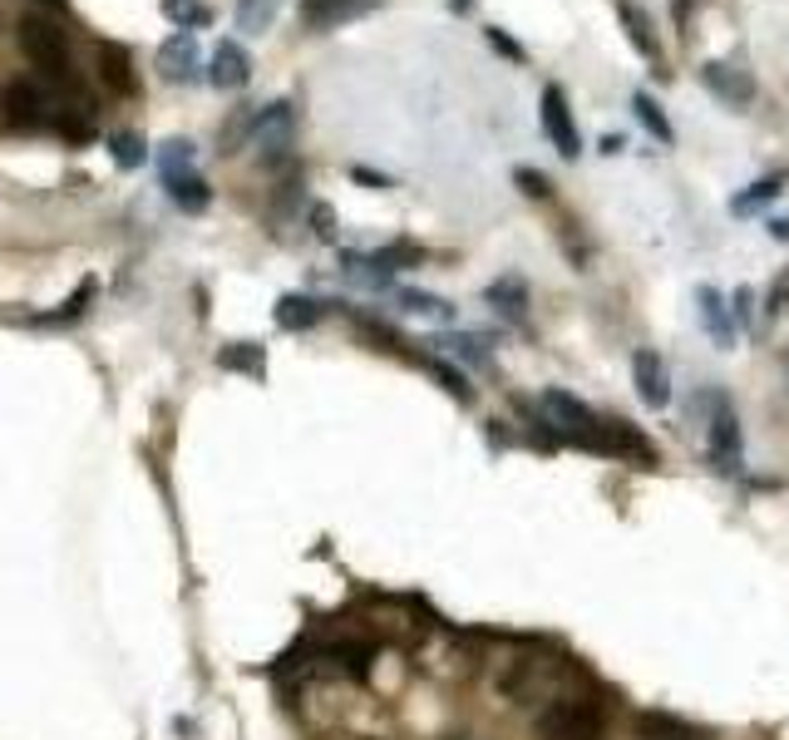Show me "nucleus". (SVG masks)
<instances>
[{
    "label": "nucleus",
    "mask_w": 789,
    "mask_h": 740,
    "mask_svg": "<svg viewBox=\"0 0 789 740\" xmlns=\"http://www.w3.org/2000/svg\"><path fill=\"white\" fill-rule=\"evenodd\" d=\"M351 178H355V183H365V187H390V178L375 173V168H361V163L351 168Z\"/></svg>",
    "instance_id": "nucleus-34"
},
{
    "label": "nucleus",
    "mask_w": 789,
    "mask_h": 740,
    "mask_svg": "<svg viewBox=\"0 0 789 740\" xmlns=\"http://www.w3.org/2000/svg\"><path fill=\"white\" fill-rule=\"evenodd\" d=\"M247 79H252V59H247V49L237 45V39H222V45L213 49V59H207V84L213 89H242Z\"/></svg>",
    "instance_id": "nucleus-8"
},
{
    "label": "nucleus",
    "mask_w": 789,
    "mask_h": 740,
    "mask_svg": "<svg viewBox=\"0 0 789 740\" xmlns=\"http://www.w3.org/2000/svg\"><path fill=\"white\" fill-rule=\"evenodd\" d=\"M542 736L548 740H592L597 736V716H592L587 706H552L548 716H542Z\"/></svg>",
    "instance_id": "nucleus-10"
},
{
    "label": "nucleus",
    "mask_w": 789,
    "mask_h": 740,
    "mask_svg": "<svg viewBox=\"0 0 789 740\" xmlns=\"http://www.w3.org/2000/svg\"><path fill=\"white\" fill-rule=\"evenodd\" d=\"M375 0H301V20L311 30H331V25H341V20H355Z\"/></svg>",
    "instance_id": "nucleus-14"
},
{
    "label": "nucleus",
    "mask_w": 789,
    "mask_h": 740,
    "mask_svg": "<svg viewBox=\"0 0 789 740\" xmlns=\"http://www.w3.org/2000/svg\"><path fill=\"white\" fill-rule=\"evenodd\" d=\"M631 380H637L641 405H651V410H666V405H671V380H666V365H661L656 351H637V355H631Z\"/></svg>",
    "instance_id": "nucleus-7"
},
{
    "label": "nucleus",
    "mask_w": 789,
    "mask_h": 740,
    "mask_svg": "<svg viewBox=\"0 0 789 740\" xmlns=\"http://www.w3.org/2000/svg\"><path fill=\"white\" fill-rule=\"evenodd\" d=\"M49 128H55V134H65V138H89L94 134V109H49Z\"/></svg>",
    "instance_id": "nucleus-19"
},
{
    "label": "nucleus",
    "mask_w": 789,
    "mask_h": 740,
    "mask_svg": "<svg viewBox=\"0 0 789 740\" xmlns=\"http://www.w3.org/2000/svg\"><path fill=\"white\" fill-rule=\"evenodd\" d=\"M631 109H637V118L661 138V144H676V128H671V118L661 114V104L647 94V89H637V94H631Z\"/></svg>",
    "instance_id": "nucleus-21"
},
{
    "label": "nucleus",
    "mask_w": 789,
    "mask_h": 740,
    "mask_svg": "<svg viewBox=\"0 0 789 740\" xmlns=\"http://www.w3.org/2000/svg\"><path fill=\"white\" fill-rule=\"evenodd\" d=\"M321 321V301H311V296H282L276 301V326L282 331H306V326H316Z\"/></svg>",
    "instance_id": "nucleus-15"
},
{
    "label": "nucleus",
    "mask_w": 789,
    "mask_h": 740,
    "mask_svg": "<svg viewBox=\"0 0 789 740\" xmlns=\"http://www.w3.org/2000/svg\"><path fill=\"white\" fill-rule=\"evenodd\" d=\"M621 148H627V138H621V134H607V138H602V153H621Z\"/></svg>",
    "instance_id": "nucleus-37"
},
{
    "label": "nucleus",
    "mask_w": 789,
    "mask_h": 740,
    "mask_svg": "<svg viewBox=\"0 0 789 740\" xmlns=\"http://www.w3.org/2000/svg\"><path fill=\"white\" fill-rule=\"evenodd\" d=\"M89 301H94V282H79V292H75V296H69V301H65V306H59V311H55V316H45V326H65V321H75V316H79V311H84V306H89Z\"/></svg>",
    "instance_id": "nucleus-28"
},
{
    "label": "nucleus",
    "mask_w": 789,
    "mask_h": 740,
    "mask_svg": "<svg viewBox=\"0 0 789 740\" xmlns=\"http://www.w3.org/2000/svg\"><path fill=\"white\" fill-rule=\"evenodd\" d=\"M686 5L690 0H676V25H686Z\"/></svg>",
    "instance_id": "nucleus-39"
},
{
    "label": "nucleus",
    "mask_w": 789,
    "mask_h": 740,
    "mask_svg": "<svg viewBox=\"0 0 789 740\" xmlns=\"http://www.w3.org/2000/svg\"><path fill=\"white\" fill-rule=\"evenodd\" d=\"M725 296L716 292V286H700V316H706V326H710V335H716L720 345H735V331H730V321H725Z\"/></svg>",
    "instance_id": "nucleus-17"
},
{
    "label": "nucleus",
    "mask_w": 789,
    "mask_h": 740,
    "mask_svg": "<svg viewBox=\"0 0 789 740\" xmlns=\"http://www.w3.org/2000/svg\"><path fill=\"white\" fill-rule=\"evenodd\" d=\"M769 237H779V242H789V217H769Z\"/></svg>",
    "instance_id": "nucleus-36"
},
{
    "label": "nucleus",
    "mask_w": 789,
    "mask_h": 740,
    "mask_svg": "<svg viewBox=\"0 0 789 740\" xmlns=\"http://www.w3.org/2000/svg\"><path fill=\"white\" fill-rule=\"evenodd\" d=\"M49 5H65V0H49Z\"/></svg>",
    "instance_id": "nucleus-42"
},
{
    "label": "nucleus",
    "mask_w": 789,
    "mask_h": 740,
    "mask_svg": "<svg viewBox=\"0 0 789 740\" xmlns=\"http://www.w3.org/2000/svg\"><path fill=\"white\" fill-rule=\"evenodd\" d=\"M400 301L410 306V311H420V316H439V321H449L454 316V306L444 301V296H430V292H400Z\"/></svg>",
    "instance_id": "nucleus-27"
},
{
    "label": "nucleus",
    "mask_w": 789,
    "mask_h": 740,
    "mask_svg": "<svg viewBox=\"0 0 789 740\" xmlns=\"http://www.w3.org/2000/svg\"><path fill=\"white\" fill-rule=\"evenodd\" d=\"M108 153H114L118 168H138L148 158V138L138 134V128H124V134L108 138Z\"/></svg>",
    "instance_id": "nucleus-23"
},
{
    "label": "nucleus",
    "mask_w": 789,
    "mask_h": 740,
    "mask_svg": "<svg viewBox=\"0 0 789 740\" xmlns=\"http://www.w3.org/2000/svg\"><path fill=\"white\" fill-rule=\"evenodd\" d=\"M637 730L647 740H696V730L686 726V720H676V716H637Z\"/></svg>",
    "instance_id": "nucleus-22"
},
{
    "label": "nucleus",
    "mask_w": 789,
    "mask_h": 740,
    "mask_svg": "<svg viewBox=\"0 0 789 740\" xmlns=\"http://www.w3.org/2000/svg\"><path fill=\"white\" fill-rule=\"evenodd\" d=\"M513 183H518L528 197H552L548 173H538V168H513Z\"/></svg>",
    "instance_id": "nucleus-31"
},
{
    "label": "nucleus",
    "mask_w": 789,
    "mask_h": 740,
    "mask_svg": "<svg viewBox=\"0 0 789 740\" xmlns=\"http://www.w3.org/2000/svg\"><path fill=\"white\" fill-rule=\"evenodd\" d=\"M193 153H197V148H193V138H173V144H163V153H158V158H163V173H178V168H193Z\"/></svg>",
    "instance_id": "nucleus-30"
},
{
    "label": "nucleus",
    "mask_w": 789,
    "mask_h": 740,
    "mask_svg": "<svg viewBox=\"0 0 789 740\" xmlns=\"http://www.w3.org/2000/svg\"><path fill=\"white\" fill-rule=\"evenodd\" d=\"M769 197H779V178H759L755 187H745L740 197H730V213L745 217V213H755V207H765Z\"/></svg>",
    "instance_id": "nucleus-24"
},
{
    "label": "nucleus",
    "mask_w": 789,
    "mask_h": 740,
    "mask_svg": "<svg viewBox=\"0 0 789 740\" xmlns=\"http://www.w3.org/2000/svg\"><path fill=\"white\" fill-rule=\"evenodd\" d=\"M0 118L15 134H35V128H49V104L39 94V84L30 79H5L0 84Z\"/></svg>",
    "instance_id": "nucleus-1"
},
{
    "label": "nucleus",
    "mask_w": 789,
    "mask_h": 740,
    "mask_svg": "<svg viewBox=\"0 0 789 740\" xmlns=\"http://www.w3.org/2000/svg\"><path fill=\"white\" fill-rule=\"evenodd\" d=\"M163 187H168V197H173V207H183V213H203V207L213 203V187H207V178H197L193 168L163 173Z\"/></svg>",
    "instance_id": "nucleus-12"
},
{
    "label": "nucleus",
    "mask_w": 789,
    "mask_h": 740,
    "mask_svg": "<svg viewBox=\"0 0 789 740\" xmlns=\"http://www.w3.org/2000/svg\"><path fill=\"white\" fill-rule=\"evenodd\" d=\"M710 464L720 474H740V420L716 405V420H710Z\"/></svg>",
    "instance_id": "nucleus-9"
},
{
    "label": "nucleus",
    "mask_w": 789,
    "mask_h": 740,
    "mask_svg": "<svg viewBox=\"0 0 789 740\" xmlns=\"http://www.w3.org/2000/svg\"><path fill=\"white\" fill-rule=\"evenodd\" d=\"M311 223H316V232H321V237H331L335 213H331V207H316V213H311Z\"/></svg>",
    "instance_id": "nucleus-35"
},
{
    "label": "nucleus",
    "mask_w": 789,
    "mask_h": 740,
    "mask_svg": "<svg viewBox=\"0 0 789 740\" xmlns=\"http://www.w3.org/2000/svg\"><path fill=\"white\" fill-rule=\"evenodd\" d=\"M449 740H469V736H449Z\"/></svg>",
    "instance_id": "nucleus-41"
},
{
    "label": "nucleus",
    "mask_w": 789,
    "mask_h": 740,
    "mask_svg": "<svg viewBox=\"0 0 789 740\" xmlns=\"http://www.w3.org/2000/svg\"><path fill=\"white\" fill-rule=\"evenodd\" d=\"M700 84H706L710 94H716L720 104H730V109L755 104V79H750L745 69H735V65H720V59L700 65Z\"/></svg>",
    "instance_id": "nucleus-4"
},
{
    "label": "nucleus",
    "mask_w": 789,
    "mask_h": 740,
    "mask_svg": "<svg viewBox=\"0 0 789 740\" xmlns=\"http://www.w3.org/2000/svg\"><path fill=\"white\" fill-rule=\"evenodd\" d=\"M291 124H296L291 99H272V104H262L252 118H247V134L266 148V158H282L286 144H291Z\"/></svg>",
    "instance_id": "nucleus-2"
},
{
    "label": "nucleus",
    "mask_w": 789,
    "mask_h": 740,
    "mask_svg": "<svg viewBox=\"0 0 789 740\" xmlns=\"http://www.w3.org/2000/svg\"><path fill=\"white\" fill-rule=\"evenodd\" d=\"M276 10H282V0H237V30H247V35H266L276 20Z\"/></svg>",
    "instance_id": "nucleus-18"
},
{
    "label": "nucleus",
    "mask_w": 789,
    "mask_h": 740,
    "mask_svg": "<svg viewBox=\"0 0 789 740\" xmlns=\"http://www.w3.org/2000/svg\"><path fill=\"white\" fill-rule=\"evenodd\" d=\"M449 5H454V10H459V15H464V10H469V5H473V0H449Z\"/></svg>",
    "instance_id": "nucleus-40"
},
{
    "label": "nucleus",
    "mask_w": 789,
    "mask_h": 740,
    "mask_svg": "<svg viewBox=\"0 0 789 740\" xmlns=\"http://www.w3.org/2000/svg\"><path fill=\"white\" fill-rule=\"evenodd\" d=\"M611 5H617V15H621V25H627V39L637 45V55L651 59V65H661V45H656V35H651L647 10H641L637 0H611Z\"/></svg>",
    "instance_id": "nucleus-13"
},
{
    "label": "nucleus",
    "mask_w": 789,
    "mask_h": 740,
    "mask_svg": "<svg viewBox=\"0 0 789 740\" xmlns=\"http://www.w3.org/2000/svg\"><path fill=\"white\" fill-rule=\"evenodd\" d=\"M483 39H489V45H493V49H499V55H508V59H518V65H523V59H528V55H523V45H518V39H513V35H508V30H499V25H489V30H483Z\"/></svg>",
    "instance_id": "nucleus-32"
},
{
    "label": "nucleus",
    "mask_w": 789,
    "mask_h": 740,
    "mask_svg": "<svg viewBox=\"0 0 789 740\" xmlns=\"http://www.w3.org/2000/svg\"><path fill=\"white\" fill-rule=\"evenodd\" d=\"M424 371H430L434 380H439L459 405H469V400H473V390H469V380H464V371H454V365H444V361H424Z\"/></svg>",
    "instance_id": "nucleus-25"
},
{
    "label": "nucleus",
    "mask_w": 789,
    "mask_h": 740,
    "mask_svg": "<svg viewBox=\"0 0 789 740\" xmlns=\"http://www.w3.org/2000/svg\"><path fill=\"white\" fill-rule=\"evenodd\" d=\"M779 301H789V272H785V282H779L775 292H769V306H779Z\"/></svg>",
    "instance_id": "nucleus-38"
},
{
    "label": "nucleus",
    "mask_w": 789,
    "mask_h": 740,
    "mask_svg": "<svg viewBox=\"0 0 789 740\" xmlns=\"http://www.w3.org/2000/svg\"><path fill=\"white\" fill-rule=\"evenodd\" d=\"M607 454H617V459L631 454L641 469H656V449H651L647 434H641L631 420H607Z\"/></svg>",
    "instance_id": "nucleus-11"
},
{
    "label": "nucleus",
    "mask_w": 789,
    "mask_h": 740,
    "mask_svg": "<svg viewBox=\"0 0 789 740\" xmlns=\"http://www.w3.org/2000/svg\"><path fill=\"white\" fill-rule=\"evenodd\" d=\"M163 15L173 20L178 30H203V25H213V5H207V0H163Z\"/></svg>",
    "instance_id": "nucleus-20"
},
{
    "label": "nucleus",
    "mask_w": 789,
    "mask_h": 740,
    "mask_svg": "<svg viewBox=\"0 0 789 740\" xmlns=\"http://www.w3.org/2000/svg\"><path fill=\"white\" fill-rule=\"evenodd\" d=\"M99 79H104V89H108V94H118V99L138 94L134 55H128L124 45H114V39H99Z\"/></svg>",
    "instance_id": "nucleus-6"
},
{
    "label": "nucleus",
    "mask_w": 789,
    "mask_h": 740,
    "mask_svg": "<svg viewBox=\"0 0 789 740\" xmlns=\"http://www.w3.org/2000/svg\"><path fill=\"white\" fill-rule=\"evenodd\" d=\"M730 316H735V326H750V286H735V296H730Z\"/></svg>",
    "instance_id": "nucleus-33"
},
{
    "label": "nucleus",
    "mask_w": 789,
    "mask_h": 740,
    "mask_svg": "<svg viewBox=\"0 0 789 740\" xmlns=\"http://www.w3.org/2000/svg\"><path fill=\"white\" fill-rule=\"evenodd\" d=\"M222 365H227V371H252V375H262V345H256V341L232 345V351H222Z\"/></svg>",
    "instance_id": "nucleus-26"
},
{
    "label": "nucleus",
    "mask_w": 789,
    "mask_h": 740,
    "mask_svg": "<svg viewBox=\"0 0 789 740\" xmlns=\"http://www.w3.org/2000/svg\"><path fill=\"white\" fill-rule=\"evenodd\" d=\"M434 345H449L454 355H464V361H473V365H483V361H489V351H483V341H479V335H439Z\"/></svg>",
    "instance_id": "nucleus-29"
},
{
    "label": "nucleus",
    "mask_w": 789,
    "mask_h": 740,
    "mask_svg": "<svg viewBox=\"0 0 789 740\" xmlns=\"http://www.w3.org/2000/svg\"><path fill=\"white\" fill-rule=\"evenodd\" d=\"M483 296H489V306H493V311H503L508 321H523V306H528V286H523L518 276H499V282H493Z\"/></svg>",
    "instance_id": "nucleus-16"
},
{
    "label": "nucleus",
    "mask_w": 789,
    "mask_h": 740,
    "mask_svg": "<svg viewBox=\"0 0 789 740\" xmlns=\"http://www.w3.org/2000/svg\"><path fill=\"white\" fill-rule=\"evenodd\" d=\"M158 75L173 79V84H193V79H203V59H197V45L187 30H178L173 39H168L163 49H158Z\"/></svg>",
    "instance_id": "nucleus-5"
},
{
    "label": "nucleus",
    "mask_w": 789,
    "mask_h": 740,
    "mask_svg": "<svg viewBox=\"0 0 789 740\" xmlns=\"http://www.w3.org/2000/svg\"><path fill=\"white\" fill-rule=\"evenodd\" d=\"M542 134L552 138V148H558L562 158H578V153H582L578 118H572L568 94H562L558 84H548V89H542Z\"/></svg>",
    "instance_id": "nucleus-3"
}]
</instances>
